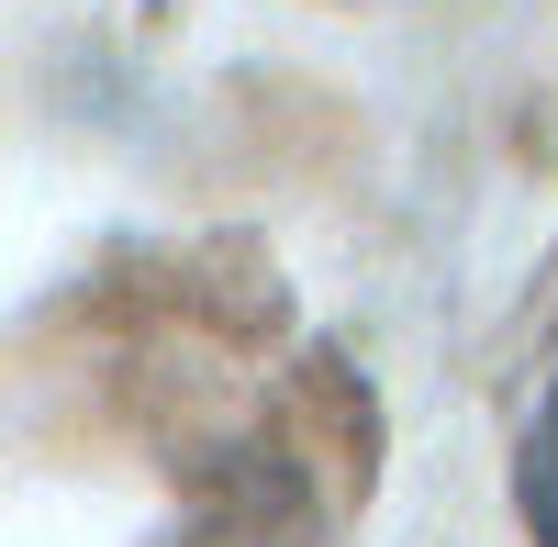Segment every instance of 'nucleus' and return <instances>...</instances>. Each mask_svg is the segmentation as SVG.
I'll use <instances>...</instances> for the list:
<instances>
[{
    "label": "nucleus",
    "instance_id": "nucleus-1",
    "mask_svg": "<svg viewBox=\"0 0 558 547\" xmlns=\"http://www.w3.org/2000/svg\"><path fill=\"white\" fill-rule=\"evenodd\" d=\"M514 491H525V525H536V547H558V380H547L536 425H525V459H514Z\"/></svg>",
    "mask_w": 558,
    "mask_h": 547
}]
</instances>
